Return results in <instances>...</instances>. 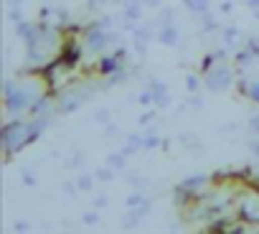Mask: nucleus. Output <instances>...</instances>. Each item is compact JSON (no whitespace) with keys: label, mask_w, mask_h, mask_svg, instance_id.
<instances>
[]
</instances>
